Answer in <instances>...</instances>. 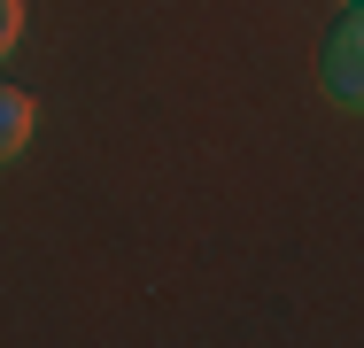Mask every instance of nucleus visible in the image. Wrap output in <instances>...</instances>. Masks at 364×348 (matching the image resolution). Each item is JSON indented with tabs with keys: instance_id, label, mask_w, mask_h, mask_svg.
I'll use <instances>...</instances> for the list:
<instances>
[{
	"instance_id": "f257e3e1",
	"label": "nucleus",
	"mask_w": 364,
	"mask_h": 348,
	"mask_svg": "<svg viewBox=\"0 0 364 348\" xmlns=\"http://www.w3.org/2000/svg\"><path fill=\"white\" fill-rule=\"evenodd\" d=\"M318 77H326V101H341V109H357V101H364V31H357V16L326 39Z\"/></svg>"
},
{
	"instance_id": "20e7f679",
	"label": "nucleus",
	"mask_w": 364,
	"mask_h": 348,
	"mask_svg": "<svg viewBox=\"0 0 364 348\" xmlns=\"http://www.w3.org/2000/svg\"><path fill=\"white\" fill-rule=\"evenodd\" d=\"M349 16H357V0H349Z\"/></svg>"
},
{
	"instance_id": "7ed1b4c3",
	"label": "nucleus",
	"mask_w": 364,
	"mask_h": 348,
	"mask_svg": "<svg viewBox=\"0 0 364 348\" xmlns=\"http://www.w3.org/2000/svg\"><path fill=\"white\" fill-rule=\"evenodd\" d=\"M23 39V0H0V55Z\"/></svg>"
},
{
	"instance_id": "f03ea898",
	"label": "nucleus",
	"mask_w": 364,
	"mask_h": 348,
	"mask_svg": "<svg viewBox=\"0 0 364 348\" xmlns=\"http://www.w3.org/2000/svg\"><path fill=\"white\" fill-rule=\"evenodd\" d=\"M31 124H39V109H31V93H16V85H0V163H16V155L31 147Z\"/></svg>"
}]
</instances>
